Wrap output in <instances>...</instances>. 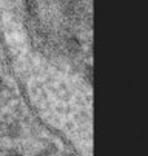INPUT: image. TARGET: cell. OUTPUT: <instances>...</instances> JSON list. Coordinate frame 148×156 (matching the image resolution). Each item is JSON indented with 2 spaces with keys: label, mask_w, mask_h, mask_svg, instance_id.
Returning <instances> with one entry per match:
<instances>
[{
  "label": "cell",
  "mask_w": 148,
  "mask_h": 156,
  "mask_svg": "<svg viewBox=\"0 0 148 156\" xmlns=\"http://www.w3.org/2000/svg\"><path fill=\"white\" fill-rule=\"evenodd\" d=\"M3 83H5V82H3V79H2V76H0V91H2V90H3Z\"/></svg>",
  "instance_id": "obj_2"
},
{
  "label": "cell",
  "mask_w": 148,
  "mask_h": 156,
  "mask_svg": "<svg viewBox=\"0 0 148 156\" xmlns=\"http://www.w3.org/2000/svg\"><path fill=\"white\" fill-rule=\"evenodd\" d=\"M37 156H51V154H50V151H48V150H42V151H39V153H37Z\"/></svg>",
  "instance_id": "obj_1"
},
{
  "label": "cell",
  "mask_w": 148,
  "mask_h": 156,
  "mask_svg": "<svg viewBox=\"0 0 148 156\" xmlns=\"http://www.w3.org/2000/svg\"><path fill=\"white\" fill-rule=\"evenodd\" d=\"M0 128H2V122H0Z\"/></svg>",
  "instance_id": "obj_3"
}]
</instances>
